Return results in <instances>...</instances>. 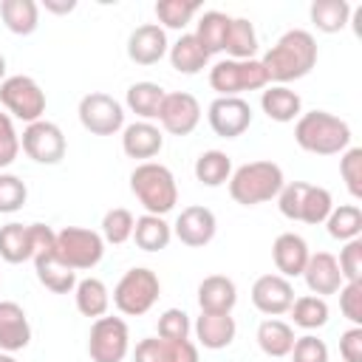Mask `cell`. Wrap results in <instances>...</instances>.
Segmentation results:
<instances>
[{
  "label": "cell",
  "mask_w": 362,
  "mask_h": 362,
  "mask_svg": "<svg viewBox=\"0 0 362 362\" xmlns=\"http://www.w3.org/2000/svg\"><path fill=\"white\" fill-rule=\"evenodd\" d=\"M277 206H280L283 218L317 226V223H325V218L331 215L334 198L325 187L291 181V184H283V189L277 192Z\"/></svg>",
  "instance_id": "5b68a950"
},
{
  "label": "cell",
  "mask_w": 362,
  "mask_h": 362,
  "mask_svg": "<svg viewBox=\"0 0 362 362\" xmlns=\"http://www.w3.org/2000/svg\"><path fill=\"white\" fill-rule=\"evenodd\" d=\"M288 356H291V362H328V345L320 337L305 334V337L294 339Z\"/></svg>",
  "instance_id": "7dc6e473"
},
{
  "label": "cell",
  "mask_w": 362,
  "mask_h": 362,
  "mask_svg": "<svg viewBox=\"0 0 362 362\" xmlns=\"http://www.w3.org/2000/svg\"><path fill=\"white\" fill-rule=\"evenodd\" d=\"M158 294H161L158 274L147 266H136V269H127L113 286V305L124 317H141L156 305Z\"/></svg>",
  "instance_id": "8992f818"
},
{
  "label": "cell",
  "mask_w": 362,
  "mask_h": 362,
  "mask_svg": "<svg viewBox=\"0 0 362 362\" xmlns=\"http://www.w3.org/2000/svg\"><path fill=\"white\" fill-rule=\"evenodd\" d=\"M0 105L8 110L11 119L31 124L40 122L45 113V90L40 88L37 79L25 74H14L0 82Z\"/></svg>",
  "instance_id": "ba28073f"
},
{
  "label": "cell",
  "mask_w": 362,
  "mask_h": 362,
  "mask_svg": "<svg viewBox=\"0 0 362 362\" xmlns=\"http://www.w3.org/2000/svg\"><path fill=\"white\" fill-rule=\"evenodd\" d=\"M218 232V221H215V212L209 206H201V204H192V206H184L181 215L175 218L173 223V235L189 246V249H201L206 246Z\"/></svg>",
  "instance_id": "9a60e30c"
},
{
  "label": "cell",
  "mask_w": 362,
  "mask_h": 362,
  "mask_svg": "<svg viewBox=\"0 0 362 362\" xmlns=\"http://www.w3.org/2000/svg\"><path fill=\"white\" fill-rule=\"evenodd\" d=\"M0 20L11 34L28 37L40 25V6L34 0H3L0 3Z\"/></svg>",
  "instance_id": "4dcf8cb0"
},
{
  "label": "cell",
  "mask_w": 362,
  "mask_h": 362,
  "mask_svg": "<svg viewBox=\"0 0 362 362\" xmlns=\"http://www.w3.org/2000/svg\"><path fill=\"white\" fill-rule=\"evenodd\" d=\"M0 283H3V280H0Z\"/></svg>",
  "instance_id": "db71d44e"
},
{
  "label": "cell",
  "mask_w": 362,
  "mask_h": 362,
  "mask_svg": "<svg viewBox=\"0 0 362 362\" xmlns=\"http://www.w3.org/2000/svg\"><path fill=\"white\" fill-rule=\"evenodd\" d=\"M291 320L297 328H305V331H314V328H322L328 322V303L325 297H317V294H303V297H294L291 303Z\"/></svg>",
  "instance_id": "f35d334b"
},
{
  "label": "cell",
  "mask_w": 362,
  "mask_h": 362,
  "mask_svg": "<svg viewBox=\"0 0 362 362\" xmlns=\"http://www.w3.org/2000/svg\"><path fill=\"white\" fill-rule=\"evenodd\" d=\"M3 79H6V57L0 54V82H3Z\"/></svg>",
  "instance_id": "816d5d0a"
},
{
  "label": "cell",
  "mask_w": 362,
  "mask_h": 362,
  "mask_svg": "<svg viewBox=\"0 0 362 362\" xmlns=\"http://www.w3.org/2000/svg\"><path fill=\"white\" fill-rule=\"evenodd\" d=\"M20 156V136L14 130V119L8 113H0V170L8 167Z\"/></svg>",
  "instance_id": "c3c4849f"
},
{
  "label": "cell",
  "mask_w": 362,
  "mask_h": 362,
  "mask_svg": "<svg viewBox=\"0 0 362 362\" xmlns=\"http://www.w3.org/2000/svg\"><path fill=\"white\" fill-rule=\"evenodd\" d=\"M260 351L272 359H283L291 354V345H294V328L277 317H266L260 325H257V334H255Z\"/></svg>",
  "instance_id": "4316f807"
},
{
  "label": "cell",
  "mask_w": 362,
  "mask_h": 362,
  "mask_svg": "<svg viewBox=\"0 0 362 362\" xmlns=\"http://www.w3.org/2000/svg\"><path fill=\"white\" fill-rule=\"evenodd\" d=\"M294 303V286L283 274H260L252 283V305L266 317H280Z\"/></svg>",
  "instance_id": "2e32d148"
},
{
  "label": "cell",
  "mask_w": 362,
  "mask_h": 362,
  "mask_svg": "<svg viewBox=\"0 0 362 362\" xmlns=\"http://www.w3.org/2000/svg\"><path fill=\"white\" fill-rule=\"evenodd\" d=\"M195 337H198V345L209 348V351H221V348H229L235 334H238V325H235V317L232 314H204L195 320L192 325Z\"/></svg>",
  "instance_id": "d4e9b609"
},
{
  "label": "cell",
  "mask_w": 362,
  "mask_h": 362,
  "mask_svg": "<svg viewBox=\"0 0 362 362\" xmlns=\"http://www.w3.org/2000/svg\"><path fill=\"white\" fill-rule=\"evenodd\" d=\"M164 147V133L158 124L153 122H133L122 130V150L127 158H139V161H150L153 156H158Z\"/></svg>",
  "instance_id": "7402d4cb"
},
{
  "label": "cell",
  "mask_w": 362,
  "mask_h": 362,
  "mask_svg": "<svg viewBox=\"0 0 362 362\" xmlns=\"http://www.w3.org/2000/svg\"><path fill=\"white\" fill-rule=\"evenodd\" d=\"M303 280L308 286L311 294L317 297H328V294H337L342 288V274H339V266H337V257L331 252H314L308 255V263L303 269Z\"/></svg>",
  "instance_id": "d6986e66"
},
{
  "label": "cell",
  "mask_w": 362,
  "mask_h": 362,
  "mask_svg": "<svg viewBox=\"0 0 362 362\" xmlns=\"http://www.w3.org/2000/svg\"><path fill=\"white\" fill-rule=\"evenodd\" d=\"M308 255H311L308 243L297 232H280L272 243V260H274L277 274L283 277H300L308 263Z\"/></svg>",
  "instance_id": "44dd1931"
},
{
  "label": "cell",
  "mask_w": 362,
  "mask_h": 362,
  "mask_svg": "<svg viewBox=\"0 0 362 362\" xmlns=\"http://www.w3.org/2000/svg\"><path fill=\"white\" fill-rule=\"evenodd\" d=\"M229 23H232V17L229 14H223V11H204L201 17H198V28H195V40L204 45V51L212 57V54H218V51H223V45H226V34H229Z\"/></svg>",
  "instance_id": "e575fe53"
},
{
  "label": "cell",
  "mask_w": 362,
  "mask_h": 362,
  "mask_svg": "<svg viewBox=\"0 0 362 362\" xmlns=\"http://www.w3.org/2000/svg\"><path fill=\"white\" fill-rule=\"evenodd\" d=\"M133 362H198V345L189 339L147 337L136 345Z\"/></svg>",
  "instance_id": "ac0fdd59"
},
{
  "label": "cell",
  "mask_w": 362,
  "mask_h": 362,
  "mask_svg": "<svg viewBox=\"0 0 362 362\" xmlns=\"http://www.w3.org/2000/svg\"><path fill=\"white\" fill-rule=\"evenodd\" d=\"M54 249L59 255V260L65 266H71L74 272H88L93 269L102 255H105V240L99 232L85 229V226H65L57 232Z\"/></svg>",
  "instance_id": "9c48e42d"
},
{
  "label": "cell",
  "mask_w": 362,
  "mask_h": 362,
  "mask_svg": "<svg viewBox=\"0 0 362 362\" xmlns=\"http://www.w3.org/2000/svg\"><path fill=\"white\" fill-rule=\"evenodd\" d=\"M223 51L229 54V59H255V51H257V31H255L252 20H246V17H232Z\"/></svg>",
  "instance_id": "d590c367"
},
{
  "label": "cell",
  "mask_w": 362,
  "mask_h": 362,
  "mask_svg": "<svg viewBox=\"0 0 362 362\" xmlns=\"http://www.w3.org/2000/svg\"><path fill=\"white\" fill-rule=\"evenodd\" d=\"M133 240L141 252H161L170 246L173 240V226L161 218V215H141L136 218V226H133Z\"/></svg>",
  "instance_id": "836d02e7"
},
{
  "label": "cell",
  "mask_w": 362,
  "mask_h": 362,
  "mask_svg": "<svg viewBox=\"0 0 362 362\" xmlns=\"http://www.w3.org/2000/svg\"><path fill=\"white\" fill-rule=\"evenodd\" d=\"M238 303V286L226 274H209L198 283V305L204 314H232Z\"/></svg>",
  "instance_id": "cb8c5ba5"
},
{
  "label": "cell",
  "mask_w": 362,
  "mask_h": 362,
  "mask_svg": "<svg viewBox=\"0 0 362 362\" xmlns=\"http://www.w3.org/2000/svg\"><path fill=\"white\" fill-rule=\"evenodd\" d=\"M0 362H17V359H14V354H6V351H0Z\"/></svg>",
  "instance_id": "f5cc1de1"
},
{
  "label": "cell",
  "mask_w": 362,
  "mask_h": 362,
  "mask_svg": "<svg viewBox=\"0 0 362 362\" xmlns=\"http://www.w3.org/2000/svg\"><path fill=\"white\" fill-rule=\"evenodd\" d=\"M0 257L6 263H25L34 257V232L31 223H6L0 226Z\"/></svg>",
  "instance_id": "f546056e"
},
{
  "label": "cell",
  "mask_w": 362,
  "mask_h": 362,
  "mask_svg": "<svg viewBox=\"0 0 362 362\" xmlns=\"http://www.w3.org/2000/svg\"><path fill=\"white\" fill-rule=\"evenodd\" d=\"M74 300H76V311L82 317H105L107 308H110V291L107 286L99 280V277H85V280H76L74 286Z\"/></svg>",
  "instance_id": "f1b7e54d"
},
{
  "label": "cell",
  "mask_w": 362,
  "mask_h": 362,
  "mask_svg": "<svg viewBox=\"0 0 362 362\" xmlns=\"http://www.w3.org/2000/svg\"><path fill=\"white\" fill-rule=\"evenodd\" d=\"M170 51L167 31L158 23H144L130 31L127 37V57L136 65H156Z\"/></svg>",
  "instance_id": "e0dca14e"
},
{
  "label": "cell",
  "mask_w": 362,
  "mask_h": 362,
  "mask_svg": "<svg viewBox=\"0 0 362 362\" xmlns=\"http://www.w3.org/2000/svg\"><path fill=\"white\" fill-rule=\"evenodd\" d=\"M158 122L170 136H189L201 122V102L187 90L167 93L158 110Z\"/></svg>",
  "instance_id": "5bb4252c"
},
{
  "label": "cell",
  "mask_w": 362,
  "mask_h": 362,
  "mask_svg": "<svg viewBox=\"0 0 362 362\" xmlns=\"http://www.w3.org/2000/svg\"><path fill=\"white\" fill-rule=\"evenodd\" d=\"M158 337L161 339H189V331H192V322H189V314L184 308H167L161 317H158Z\"/></svg>",
  "instance_id": "ee69618b"
},
{
  "label": "cell",
  "mask_w": 362,
  "mask_h": 362,
  "mask_svg": "<svg viewBox=\"0 0 362 362\" xmlns=\"http://www.w3.org/2000/svg\"><path fill=\"white\" fill-rule=\"evenodd\" d=\"M339 294V311L351 325H362V280L342 283Z\"/></svg>",
  "instance_id": "bcb514c9"
},
{
  "label": "cell",
  "mask_w": 362,
  "mask_h": 362,
  "mask_svg": "<svg viewBox=\"0 0 362 362\" xmlns=\"http://www.w3.org/2000/svg\"><path fill=\"white\" fill-rule=\"evenodd\" d=\"M28 201V187L23 178L11 175V173H0V212L11 215L17 209H23Z\"/></svg>",
  "instance_id": "7bdbcfd3"
},
{
  "label": "cell",
  "mask_w": 362,
  "mask_h": 362,
  "mask_svg": "<svg viewBox=\"0 0 362 362\" xmlns=\"http://www.w3.org/2000/svg\"><path fill=\"white\" fill-rule=\"evenodd\" d=\"M164 96H167V90L158 85V82H133L130 88H127V96H124V102H127V107L141 119V122H153V119H158V110H161V102H164Z\"/></svg>",
  "instance_id": "1f68e13d"
},
{
  "label": "cell",
  "mask_w": 362,
  "mask_h": 362,
  "mask_svg": "<svg viewBox=\"0 0 362 362\" xmlns=\"http://www.w3.org/2000/svg\"><path fill=\"white\" fill-rule=\"evenodd\" d=\"M325 226H328V235L334 240L348 243V240L362 235V209L356 204H339L325 218Z\"/></svg>",
  "instance_id": "8d00e7d4"
},
{
  "label": "cell",
  "mask_w": 362,
  "mask_h": 362,
  "mask_svg": "<svg viewBox=\"0 0 362 362\" xmlns=\"http://www.w3.org/2000/svg\"><path fill=\"white\" fill-rule=\"evenodd\" d=\"M76 116H79V124L93 136H113L124 130V107L110 93H102V90L85 93L79 99Z\"/></svg>",
  "instance_id": "8fae6325"
},
{
  "label": "cell",
  "mask_w": 362,
  "mask_h": 362,
  "mask_svg": "<svg viewBox=\"0 0 362 362\" xmlns=\"http://www.w3.org/2000/svg\"><path fill=\"white\" fill-rule=\"evenodd\" d=\"M226 184H229V195L235 204L257 206V204L277 198L286 178H283L280 164H274V161H249V164H240L238 170H232Z\"/></svg>",
  "instance_id": "3957f363"
},
{
  "label": "cell",
  "mask_w": 362,
  "mask_h": 362,
  "mask_svg": "<svg viewBox=\"0 0 362 362\" xmlns=\"http://www.w3.org/2000/svg\"><path fill=\"white\" fill-rule=\"evenodd\" d=\"M294 141L311 156H337L351 147V127L328 110H308L294 122Z\"/></svg>",
  "instance_id": "7a4b0ae2"
},
{
  "label": "cell",
  "mask_w": 362,
  "mask_h": 362,
  "mask_svg": "<svg viewBox=\"0 0 362 362\" xmlns=\"http://www.w3.org/2000/svg\"><path fill=\"white\" fill-rule=\"evenodd\" d=\"M31 342V322L20 303L0 300V351L17 354Z\"/></svg>",
  "instance_id": "ffe728a7"
},
{
  "label": "cell",
  "mask_w": 362,
  "mask_h": 362,
  "mask_svg": "<svg viewBox=\"0 0 362 362\" xmlns=\"http://www.w3.org/2000/svg\"><path fill=\"white\" fill-rule=\"evenodd\" d=\"M130 192L147 209V215H167L178 204V184L170 167L158 161H141L130 173Z\"/></svg>",
  "instance_id": "277c9868"
},
{
  "label": "cell",
  "mask_w": 362,
  "mask_h": 362,
  "mask_svg": "<svg viewBox=\"0 0 362 362\" xmlns=\"http://www.w3.org/2000/svg\"><path fill=\"white\" fill-rule=\"evenodd\" d=\"M269 82L274 85H288L294 79H303L314 71L317 65V40L305 28H291L286 31L260 59Z\"/></svg>",
  "instance_id": "6da1fadb"
},
{
  "label": "cell",
  "mask_w": 362,
  "mask_h": 362,
  "mask_svg": "<svg viewBox=\"0 0 362 362\" xmlns=\"http://www.w3.org/2000/svg\"><path fill=\"white\" fill-rule=\"evenodd\" d=\"M42 8L51 14H71L76 8V0H42Z\"/></svg>",
  "instance_id": "f907efd6"
},
{
  "label": "cell",
  "mask_w": 362,
  "mask_h": 362,
  "mask_svg": "<svg viewBox=\"0 0 362 362\" xmlns=\"http://www.w3.org/2000/svg\"><path fill=\"white\" fill-rule=\"evenodd\" d=\"M339 356L342 362H362V325H351L339 337Z\"/></svg>",
  "instance_id": "681fc988"
},
{
  "label": "cell",
  "mask_w": 362,
  "mask_h": 362,
  "mask_svg": "<svg viewBox=\"0 0 362 362\" xmlns=\"http://www.w3.org/2000/svg\"><path fill=\"white\" fill-rule=\"evenodd\" d=\"M20 150L31 161L51 167V164H59L65 158L68 141H65V133L59 130V124H54L48 119H40V122L25 124V130L20 136Z\"/></svg>",
  "instance_id": "7c38bea8"
},
{
  "label": "cell",
  "mask_w": 362,
  "mask_h": 362,
  "mask_svg": "<svg viewBox=\"0 0 362 362\" xmlns=\"http://www.w3.org/2000/svg\"><path fill=\"white\" fill-rule=\"evenodd\" d=\"M170 65L178 71V74H187V76H195L201 74L206 65H209V54L204 51V45L195 40V34H181L173 45H170Z\"/></svg>",
  "instance_id": "83f0119b"
},
{
  "label": "cell",
  "mask_w": 362,
  "mask_h": 362,
  "mask_svg": "<svg viewBox=\"0 0 362 362\" xmlns=\"http://www.w3.org/2000/svg\"><path fill=\"white\" fill-rule=\"evenodd\" d=\"M260 107L272 122H297L303 113V99L297 90H291L288 85H269L260 93Z\"/></svg>",
  "instance_id": "484cf974"
},
{
  "label": "cell",
  "mask_w": 362,
  "mask_h": 362,
  "mask_svg": "<svg viewBox=\"0 0 362 362\" xmlns=\"http://www.w3.org/2000/svg\"><path fill=\"white\" fill-rule=\"evenodd\" d=\"M31 260H34L37 280H40L48 291H54V294H68V291H74V286H76V272L59 260V255H57L54 246L40 249Z\"/></svg>",
  "instance_id": "603a6c76"
},
{
  "label": "cell",
  "mask_w": 362,
  "mask_h": 362,
  "mask_svg": "<svg viewBox=\"0 0 362 362\" xmlns=\"http://www.w3.org/2000/svg\"><path fill=\"white\" fill-rule=\"evenodd\" d=\"M351 3L348 0H314L308 8V17L314 23L317 31L322 34H337L351 23Z\"/></svg>",
  "instance_id": "d6a6232c"
},
{
  "label": "cell",
  "mask_w": 362,
  "mask_h": 362,
  "mask_svg": "<svg viewBox=\"0 0 362 362\" xmlns=\"http://www.w3.org/2000/svg\"><path fill=\"white\" fill-rule=\"evenodd\" d=\"M339 175L354 201L362 198V147H348L339 153Z\"/></svg>",
  "instance_id": "b9f144b4"
},
{
  "label": "cell",
  "mask_w": 362,
  "mask_h": 362,
  "mask_svg": "<svg viewBox=\"0 0 362 362\" xmlns=\"http://www.w3.org/2000/svg\"><path fill=\"white\" fill-rule=\"evenodd\" d=\"M206 119H209V127L215 130V136H221V139H238L252 124V107L240 96H218V99L209 102Z\"/></svg>",
  "instance_id": "4fadbf2b"
},
{
  "label": "cell",
  "mask_w": 362,
  "mask_h": 362,
  "mask_svg": "<svg viewBox=\"0 0 362 362\" xmlns=\"http://www.w3.org/2000/svg\"><path fill=\"white\" fill-rule=\"evenodd\" d=\"M232 175V158L223 150H204L195 158V178L204 187H221Z\"/></svg>",
  "instance_id": "74e56055"
},
{
  "label": "cell",
  "mask_w": 362,
  "mask_h": 362,
  "mask_svg": "<svg viewBox=\"0 0 362 362\" xmlns=\"http://www.w3.org/2000/svg\"><path fill=\"white\" fill-rule=\"evenodd\" d=\"M209 85L218 96H240L243 90H260L269 76L260 59H221L209 68Z\"/></svg>",
  "instance_id": "52a82bcc"
},
{
  "label": "cell",
  "mask_w": 362,
  "mask_h": 362,
  "mask_svg": "<svg viewBox=\"0 0 362 362\" xmlns=\"http://www.w3.org/2000/svg\"><path fill=\"white\" fill-rule=\"evenodd\" d=\"M130 351V328L122 317H99L88 334V354L93 362H124Z\"/></svg>",
  "instance_id": "30bf717a"
},
{
  "label": "cell",
  "mask_w": 362,
  "mask_h": 362,
  "mask_svg": "<svg viewBox=\"0 0 362 362\" xmlns=\"http://www.w3.org/2000/svg\"><path fill=\"white\" fill-rule=\"evenodd\" d=\"M133 226H136L133 212L124 209V206H113L102 218V240L105 243H113V246L127 243L133 238Z\"/></svg>",
  "instance_id": "60d3db41"
},
{
  "label": "cell",
  "mask_w": 362,
  "mask_h": 362,
  "mask_svg": "<svg viewBox=\"0 0 362 362\" xmlns=\"http://www.w3.org/2000/svg\"><path fill=\"white\" fill-rule=\"evenodd\" d=\"M337 266H339V274L345 283L362 280V238H354L339 249Z\"/></svg>",
  "instance_id": "f6af8a7d"
},
{
  "label": "cell",
  "mask_w": 362,
  "mask_h": 362,
  "mask_svg": "<svg viewBox=\"0 0 362 362\" xmlns=\"http://www.w3.org/2000/svg\"><path fill=\"white\" fill-rule=\"evenodd\" d=\"M198 11H201L198 0H158L156 3V17L161 28H173V31H184V25L192 23Z\"/></svg>",
  "instance_id": "ab89813d"
}]
</instances>
